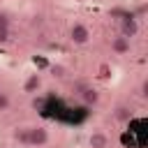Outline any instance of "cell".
Returning <instances> with one entry per match:
<instances>
[{
    "label": "cell",
    "instance_id": "obj_5",
    "mask_svg": "<svg viewBox=\"0 0 148 148\" xmlns=\"http://www.w3.org/2000/svg\"><path fill=\"white\" fill-rule=\"evenodd\" d=\"M39 86H42V76H39V74H30V76L25 79V83H23V92L32 95V92L39 90Z\"/></svg>",
    "mask_w": 148,
    "mask_h": 148
},
{
    "label": "cell",
    "instance_id": "obj_10",
    "mask_svg": "<svg viewBox=\"0 0 148 148\" xmlns=\"http://www.w3.org/2000/svg\"><path fill=\"white\" fill-rule=\"evenodd\" d=\"M9 104H12L9 95H7V92H0V111H7V109H9Z\"/></svg>",
    "mask_w": 148,
    "mask_h": 148
},
{
    "label": "cell",
    "instance_id": "obj_9",
    "mask_svg": "<svg viewBox=\"0 0 148 148\" xmlns=\"http://www.w3.org/2000/svg\"><path fill=\"white\" fill-rule=\"evenodd\" d=\"M9 39V21L5 14H0V44H5Z\"/></svg>",
    "mask_w": 148,
    "mask_h": 148
},
{
    "label": "cell",
    "instance_id": "obj_3",
    "mask_svg": "<svg viewBox=\"0 0 148 148\" xmlns=\"http://www.w3.org/2000/svg\"><path fill=\"white\" fill-rule=\"evenodd\" d=\"M136 32H139V21H136L132 14H127V16L120 21V35L127 37V39H132V37H136Z\"/></svg>",
    "mask_w": 148,
    "mask_h": 148
},
{
    "label": "cell",
    "instance_id": "obj_4",
    "mask_svg": "<svg viewBox=\"0 0 148 148\" xmlns=\"http://www.w3.org/2000/svg\"><path fill=\"white\" fill-rule=\"evenodd\" d=\"M111 51H113L116 56H125V53H130V39L123 37V35L113 37V39H111Z\"/></svg>",
    "mask_w": 148,
    "mask_h": 148
},
{
    "label": "cell",
    "instance_id": "obj_7",
    "mask_svg": "<svg viewBox=\"0 0 148 148\" xmlns=\"http://www.w3.org/2000/svg\"><path fill=\"white\" fill-rule=\"evenodd\" d=\"M113 118H116L118 123H130V120H132V111H130V106H118V109L113 111Z\"/></svg>",
    "mask_w": 148,
    "mask_h": 148
},
{
    "label": "cell",
    "instance_id": "obj_8",
    "mask_svg": "<svg viewBox=\"0 0 148 148\" xmlns=\"http://www.w3.org/2000/svg\"><path fill=\"white\" fill-rule=\"evenodd\" d=\"M81 99H83L86 104H97V102H99V95H97V90H92V88H83Z\"/></svg>",
    "mask_w": 148,
    "mask_h": 148
},
{
    "label": "cell",
    "instance_id": "obj_1",
    "mask_svg": "<svg viewBox=\"0 0 148 148\" xmlns=\"http://www.w3.org/2000/svg\"><path fill=\"white\" fill-rule=\"evenodd\" d=\"M16 139L28 148H42L49 143V132L44 127H25L21 134H16Z\"/></svg>",
    "mask_w": 148,
    "mask_h": 148
},
{
    "label": "cell",
    "instance_id": "obj_6",
    "mask_svg": "<svg viewBox=\"0 0 148 148\" xmlns=\"http://www.w3.org/2000/svg\"><path fill=\"white\" fill-rule=\"evenodd\" d=\"M88 143H90V148H106L109 146V136L104 134V132H92L90 134V139H88Z\"/></svg>",
    "mask_w": 148,
    "mask_h": 148
},
{
    "label": "cell",
    "instance_id": "obj_2",
    "mask_svg": "<svg viewBox=\"0 0 148 148\" xmlns=\"http://www.w3.org/2000/svg\"><path fill=\"white\" fill-rule=\"evenodd\" d=\"M69 39L74 44H88L90 42V28L86 23H74L69 28Z\"/></svg>",
    "mask_w": 148,
    "mask_h": 148
}]
</instances>
